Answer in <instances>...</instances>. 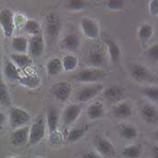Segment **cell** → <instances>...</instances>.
<instances>
[{"mask_svg":"<svg viewBox=\"0 0 158 158\" xmlns=\"http://www.w3.org/2000/svg\"><path fill=\"white\" fill-rule=\"evenodd\" d=\"M73 91L72 85L68 81H59L53 84L52 88V93L54 98L60 101L67 100Z\"/></svg>","mask_w":158,"mask_h":158,"instance_id":"obj_10","label":"cell"},{"mask_svg":"<svg viewBox=\"0 0 158 158\" xmlns=\"http://www.w3.org/2000/svg\"><path fill=\"white\" fill-rule=\"evenodd\" d=\"M140 115L146 123L153 124L158 121V110L152 104L143 105L140 109Z\"/></svg>","mask_w":158,"mask_h":158,"instance_id":"obj_15","label":"cell"},{"mask_svg":"<svg viewBox=\"0 0 158 158\" xmlns=\"http://www.w3.org/2000/svg\"><path fill=\"white\" fill-rule=\"evenodd\" d=\"M9 158H26L25 156H11Z\"/></svg>","mask_w":158,"mask_h":158,"instance_id":"obj_44","label":"cell"},{"mask_svg":"<svg viewBox=\"0 0 158 158\" xmlns=\"http://www.w3.org/2000/svg\"><path fill=\"white\" fill-rule=\"evenodd\" d=\"M0 27L4 35L7 38L12 37L15 28V15L8 8L0 10Z\"/></svg>","mask_w":158,"mask_h":158,"instance_id":"obj_4","label":"cell"},{"mask_svg":"<svg viewBox=\"0 0 158 158\" xmlns=\"http://www.w3.org/2000/svg\"><path fill=\"white\" fill-rule=\"evenodd\" d=\"M154 138H155L156 140H157L158 141V129L157 130H156V131L154 132Z\"/></svg>","mask_w":158,"mask_h":158,"instance_id":"obj_43","label":"cell"},{"mask_svg":"<svg viewBox=\"0 0 158 158\" xmlns=\"http://www.w3.org/2000/svg\"><path fill=\"white\" fill-rule=\"evenodd\" d=\"M103 96L110 101L119 102L124 96V89L118 85L110 86L103 90Z\"/></svg>","mask_w":158,"mask_h":158,"instance_id":"obj_21","label":"cell"},{"mask_svg":"<svg viewBox=\"0 0 158 158\" xmlns=\"http://www.w3.org/2000/svg\"><path fill=\"white\" fill-rule=\"evenodd\" d=\"M146 55L149 59L155 61H158V43L151 45L146 50Z\"/></svg>","mask_w":158,"mask_h":158,"instance_id":"obj_37","label":"cell"},{"mask_svg":"<svg viewBox=\"0 0 158 158\" xmlns=\"http://www.w3.org/2000/svg\"><path fill=\"white\" fill-rule=\"evenodd\" d=\"M61 20L55 14H50L46 17V32L52 38L58 36L61 30Z\"/></svg>","mask_w":158,"mask_h":158,"instance_id":"obj_13","label":"cell"},{"mask_svg":"<svg viewBox=\"0 0 158 158\" xmlns=\"http://www.w3.org/2000/svg\"><path fill=\"white\" fill-rule=\"evenodd\" d=\"M10 61L18 68V69H27L33 63L32 57L27 53H16L12 52L10 54Z\"/></svg>","mask_w":158,"mask_h":158,"instance_id":"obj_16","label":"cell"},{"mask_svg":"<svg viewBox=\"0 0 158 158\" xmlns=\"http://www.w3.org/2000/svg\"><path fill=\"white\" fill-rule=\"evenodd\" d=\"M31 120V115L26 110L19 107H12L8 112V122L13 129L27 126Z\"/></svg>","mask_w":158,"mask_h":158,"instance_id":"obj_3","label":"cell"},{"mask_svg":"<svg viewBox=\"0 0 158 158\" xmlns=\"http://www.w3.org/2000/svg\"><path fill=\"white\" fill-rule=\"evenodd\" d=\"M45 51V42L44 38L41 35L31 36L28 43V52L29 55L33 58L41 57Z\"/></svg>","mask_w":158,"mask_h":158,"instance_id":"obj_8","label":"cell"},{"mask_svg":"<svg viewBox=\"0 0 158 158\" xmlns=\"http://www.w3.org/2000/svg\"><path fill=\"white\" fill-rule=\"evenodd\" d=\"M142 154V148L139 145L126 146L122 151V156L126 158H139Z\"/></svg>","mask_w":158,"mask_h":158,"instance_id":"obj_32","label":"cell"},{"mask_svg":"<svg viewBox=\"0 0 158 158\" xmlns=\"http://www.w3.org/2000/svg\"><path fill=\"white\" fill-rule=\"evenodd\" d=\"M11 103L12 99L9 89L6 84L2 80H0V104L4 106H10Z\"/></svg>","mask_w":158,"mask_h":158,"instance_id":"obj_31","label":"cell"},{"mask_svg":"<svg viewBox=\"0 0 158 158\" xmlns=\"http://www.w3.org/2000/svg\"><path fill=\"white\" fill-rule=\"evenodd\" d=\"M104 42L108 49L110 61L114 64L118 63V61L120 60V56H121V49L119 47V45L112 39H106Z\"/></svg>","mask_w":158,"mask_h":158,"instance_id":"obj_20","label":"cell"},{"mask_svg":"<svg viewBox=\"0 0 158 158\" xmlns=\"http://www.w3.org/2000/svg\"><path fill=\"white\" fill-rule=\"evenodd\" d=\"M66 6L72 11H81L89 7V3L82 0H70L67 2Z\"/></svg>","mask_w":158,"mask_h":158,"instance_id":"obj_35","label":"cell"},{"mask_svg":"<svg viewBox=\"0 0 158 158\" xmlns=\"http://www.w3.org/2000/svg\"><path fill=\"white\" fill-rule=\"evenodd\" d=\"M3 73L4 76L11 81H19L21 79L20 69H18L10 60H6L5 61Z\"/></svg>","mask_w":158,"mask_h":158,"instance_id":"obj_17","label":"cell"},{"mask_svg":"<svg viewBox=\"0 0 158 158\" xmlns=\"http://www.w3.org/2000/svg\"><path fill=\"white\" fill-rule=\"evenodd\" d=\"M133 114L131 105L126 101H119L112 108V115L117 118L125 119L130 118Z\"/></svg>","mask_w":158,"mask_h":158,"instance_id":"obj_14","label":"cell"},{"mask_svg":"<svg viewBox=\"0 0 158 158\" xmlns=\"http://www.w3.org/2000/svg\"><path fill=\"white\" fill-rule=\"evenodd\" d=\"M0 58H1V45H0Z\"/></svg>","mask_w":158,"mask_h":158,"instance_id":"obj_45","label":"cell"},{"mask_svg":"<svg viewBox=\"0 0 158 158\" xmlns=\"http://www.w3.org/2000/svg\"><path fill=\"white\" fill-rule=\"evenodd\" d=\"M19 82L22 84V85L25 86V87H28V88H36L37 86L39 85L40 83V81H39V78L36 74H34V73H28L24 76H21V79L19 81Z\"/></svg>","mask_w":158,"mask_h":158,"instance_id":"obj_33","label":"cell"},{"mask_svg":"<svg viewBox=\"0 0 158 158\" xmlns=\"http://www.w3.org/2000/svg\"><path fill=\"white\" fill-rule=\"evenodd\" d=\"M45 134L46 121L43 116H39L30 127L28 144L31 146H36L44 138Z\"/></svg>","mask_w":158,"mask_h":158,"instance_id":"obj_1","label":"cell"},{"mask_svg":"<svg viewBox=\"0 0 158 158\" xmlns=\"http://www.w3.org/2000/svg\"><path fill=\"white\" fill-rule=\"evenodd\" d=\"M45 70L49 76H56L60 74L63 71L61 60L57 57L48 60L45 64Z\"/></svg>","mask_w":158,"mask_h":158,"instance_id":"obj_25","label":"cell"},{"mask_svg":"<svg viewBox=\"0 0 158 158\" xmlns=\"http://www.w3.org/2000/svg\"><path fill=\"white\" fill-rule=\"evenodd\" d=\"M151 154L153 158H158V145H155L151 149Z\"/></svg>","mask_w":158,"mask_h":158,"instance_id":"obj_41","label":"cell"},{"mask_svg":"<svg viewBox=\"0 0 158 158\" xmlns=\"http://www.w3.org/2000/svg\"><path fill=\"white\" fill-rule=\"evenodd\" d=\"M81 29L82 34L90 40H96L100 35V27L97 21L90 17H82L81 19Z\"/></svg>","mask_w":158,"mask_h":158,"instance_id":"obj_5","label":"cell"},{"mask_svg":"<svg viewBox=\"0 0 158 158\" xmlns=\"http://www.w3.org/2000/svg\"><path fill=\"white\" fill-rule=\"evenodd\" d=\"M153 34H154V27L147 23H144L141 24L138 29V32H137L139 39L144 43L147 42L151 37L153 36Z\"/></svg>","mask_w":158,"mask_h":158,"instance_id":"obj_30","label":"cell"},{"mask_svg":"<svg viewBox=\"0 0 158 158\" xmlns=\"http://www.w3.org/2000/svg\"><path fill=\"white\" fill-rule=\"evenodd\" d=\"M87 62L89 65V68L101 69V67H103L107 62L106 54L103 49L98 46L90 48L88 53Z\"/></svg>","mask_w":158,"mask_h":158,"instance_id":"obj_7","label":"cell"},{"mask_svg":"<svg viewBox=\"0 0 158 158\" xmlns=\"http://www.w3.org/2000/svg\"><path fill=\"white\" fill-rule=\"evenodd\" d=\"M61 63H62L63 71L70 73V72H73L77 69V67L79 65V59L77 56H75L73 54H66L61 59Z\"/></svg>","mask_w":158,"mask_h":158,"instance_id":"obj_27","label":"cell"},{"mask_svg":"<svg viewBox=\"0 0 158 158\" xmlns=\"http://www.w3.org/2000/svg\"><path fill=\"white\" fill-rule=\"evenodd\" d=\"M106 73L101 69L96 68H88L81 70V72L74 74L73 80L81 83H89L93 84L98 81H101L105 78Z\"/></svg>","mask_w":158,"mask_h":158,"instance_id":"obj_2","label":"cell"},{"mask_svg":"<svg viewBox=\"0 0 158 158\" xmlns=\"http://www.w3.org/2000/svg\"><path fill=\"white\" fill-rule=\"evenodd\" d=\"M130 73L132 78L137 81H147L151 78V74L146 67L140 63H135L131 66Z\"/></svg>","mask_w":158,"mask_h":158,"instance_id":"obj_19","label":"cell"},{"mask_svg":"<svg viewBox=\"0 0 158 158\" xmlns=\"http://www.w3.org/2000/svg\"><path fill=\"white\" fill-rule=\"evenodd\" d=\"M124 5H125V2L122 1V0H110V1L106 2L107 7L110 10H112V11L121 10L124 7Z\"/></svg>","mask_w":158,"mask_h":158,"instance_id":"obj_36","label":"cell"},{"mask_svg":"<svg viewBox=\"0 0 158 158\" xmlns=\"http://www.w3.org/2000/svg\"><path fill=\"white\" fill-rule=\"evenodd\" d=\"M81 111H82L81 107L78 104L68 105L64 109L63 112H62V116H61L63 125L66 127L71 126L79 118V117L81 114Z\"/></svg>","mask_w":158,"mask_h":158,"instance_id":"obj_9","label":"cell"},{"mask_svg":"<svg viewBox=\"0 0 158 158\" xmlns=\"http://www.w3.org/2000/svg\"><path fill=\"white\" fill-rule=\"evenodd\" d=\"M36 158H44V157H43V156H37Z\"/></svg>","mask_w":158,"mask_h":158,"instance_id":"obj_46","label":"cell"},{"mask_svg":"<svg viewBox=\"0 0 158 158\" xmlns=\"http://www.w3.org/2000/svg\"><path fill=\"white\" fill-rule=\"evenodd\" d=\"M62 135L57 130L53 133L50 134V140L52 144H61L62 141Z\"/></svg>","mask_w":158,"mask_h":158,"instance_id":"obj_39","label":"cell"},{"mask_svg":"<svg viewBox=\"0 0 158 158\" xmlns=\"http://www.w3.org/2000/svg\"><path fill=\"white\" fill-rule=\"evenodd\" d=\"M59 120H60V114H59L58 110L53 107H49L48 110H47L46 125H47L50 134L58 130Z\"/></svg>","mask_w":158,"mask_h":158,"instance_id":"obj_18","label":"cell"},{"mask_svg":"<svg viewBox=\"0 0 158 158\" xmlns=\"http://www.w3.org/2000/svg\"><path fill=\"white\" fill-rule=\"evenodd\" d=\"M62 45L66 50L75 51L81 45V39L76 34H68L62 40Z\"/></svg>","mask_w":158,"mask_h":158,"instance_id":"obj_26","label":"cell"},{"mask_svg":"<svg viewBox=\"0 0 158 158\" xmlns=\"http://www.w3.org/2000/svg\"><path fill=\"white\" fill-rule=\"evenodd\" d=\"M89 125H82L77 127H74L72 130H70L68 136H67V140L70 143H75L77 141H79L80 139H81L86 133L89 131Z\"/></svg>","mask_w":158,"mask_h":158,"instance_id":"obj_24","label":"cell"},{"mask_svg":"<svg viewBox=\"0 0 158 158\" xmlns=\"http://www.w3.org/2000/svg\"><path fill=\"white\" fill-rule=\"evenodd\" d=\"M29 129L28 126L14 129L10 135V142L15 146H22L28 143L29 140Z\"/></svg>","mask_w":158,"mask_h":158,"instance_id":"obj_12","label":"cell"},{"mask_svg":"<svg viewBox=\"0 0 158 158\" xmlns=\"http://www.w3.org/2000/svg\"><path fill=\"white\" fill-rule=\"evenodd\" d=\"M148 11L151 15H158V0H152L148 3Z\"/></svg>","mask_w":158,"mask_h":158,"instance_id":"obj_38","label":"cell"},{"mask_svg":"<svg viewBox=\"0 0 158 158\" xmlns=\"http://www.w3.org/2000/svg\"><path fill=\"white\" fill-rule=\"evenodd\" d=\"M23 29L26 34L30 35L31 36H35V35H38L42 34L40 24L35 19L26 20L24 23Z\"/></svg>","mask_w":158,"mask_h":158,"instance_id":"obj_28","label":"cell"},{"mask_svg":"<svg viewBox=\"0 0 158 158\" xmlns=\"http://www.w3.org/2000/svg\"><path fill=\"white\" fill-rule=\"evenodd\" d=\"M103 90V85L100 83H93L82 87L77 93L76 99L80 102H87L96 98Z\"/></svg>","mask_w":158,"mask_h":158,"instance_id":"obj_6","label":"cell"},{"mask_svg":"<svg viewBox=\"0 0 158 158\" xmlns=\"http://www.w3.org/2000/svg\"><path fill=\"white\" fill-rule=\"evenodd\" d=\"M28 43H29V39H27L25 36L23 35L14 36L11 42V47L14 52L26 53V52H28Z\"/></svg>","mask_w":158,"mask_h":158,"instance_id":"obj_23","label":"cell"},{"mask_svg":"<svg viewBox=\"0 0 158 158\" xmlns=\"http://www.w3.org/2000/svg\"><path fill=\"white\" fill-rule=\"evenodd\" d=\"M105 114V109L101 102H93L87 109V116L90 120H97L101 118Z\"/></svg>","mask_w":158,"mask_h":158,"instance_id":"obj_22","label":"cell"},{"mask_svg":"<svg viewBox=\"0 0 158 158\" xmlns=\"http://www.w3.org/2000/svg\"><path fill=\"white\" fill-rule=\"evenodd\" d=\"M143 96L148 100L153 102H158V87L156 86H148L141 89Z\"/></svg>","mask_w":158,"mask_h":158,"instance_id":"obj_34","label":"cell"},{"mask_svg":"<svg viewBox=\"0 0 158 158\" xmlns=\"http://www.w3.org/2000/svg\"><path fill=\"white\" fill-rule=\"evenodd\" d=\"M94 146L98 151V154H100L105 156H113L116 153L115 146L105 137H102L100 135L96 136L94 140Z\"/></svg>","mask_w":158,"mask_h":158,"instance_id":"obj_11","label":"cell"},{"mask_svg":"<svg viewBox=\"0 0 158 158\" xmlns=\"http://www.w3.org/2000/svg\"><path fill=\"white\" fill-rule=\"evenodd\" d=\"M118 134L124 139L133 140L137 136V130L131 125H123L118 129Z\"/></svg>","mask_w":158,"mask_h":158,"instance_id":"obj_29","label":"cell"},{"mask_svg":"<svg viewBox=\"0 0 158 158\" xmlns=\"http://www.w3.org/2000/svg\"><path fill=\"white\" fill-rule=\"evenodd\" d=\"M6 121V116L4 112L0 111V127Z\"/></svg>","mask_w":158,"mask_h":158,"instance_id":"obj_42","label":"cell"},{"mask_svg":"<svg viewBox=\"0 0 158 158\" xmlns=\"http://www.w3.org/2000/svg\"><path fill=\"white\" fill-rule=\"evenodd\" d=\"M81 158H101V156L96 153V152H93V151H88L84 153L82 155Z\"/></svg>","mask_w":158,"mask_h":158,"instance_id":"obj_40","label":"cell"}]
</instances>
